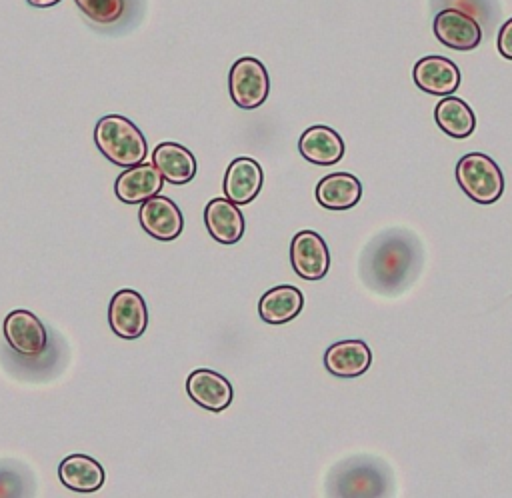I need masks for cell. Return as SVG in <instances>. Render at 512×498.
Returning <instances> with one entry per match:
<instances>
[{"instance_id":"cell-1","label":"cell","mask_w":512,"mask_h":498,"mask_svg":"<svg viewBox=\"0 0 512 498\" xmlns=\"http://www.w3.org/2000/svg\"><path fill=\"white\" fill-rule=\"evenodd\" d=\"M418 258L420 248L406 230H386L364 250L362 278L378 292H396L416 270Z\"/></svg>"},{"instance_id":"cell-2","label":"cell","mask_w":512,"mask_h":498,"mask_svg":"<svg viewBox=\"0 0 512 498\" xmlns=\"http://www.w3.org/2000/svg\"><path fill=\"white\" fill-rule=\"evenodd\" d=\"M94 142L110 162L124 168L144 162L148 154L144 134L120 114H106L96 122Z\"/></svg>"},{"instance_id":"cell-3","label":"cell","mask_w":512,"mask_h":498,"mask_svg":"<svg viewBox=\"0 0 512 498\" xmlns=\"http://www.w3.org/2000/svg\"><path fill=\"white\" fill-rule=\"evenodd\" d=\"M456 182L462 192L478 204H492L504 194L500 166L482 152H470L456 164Z\"/></svg>"},{"instance_id":"cell-4","label":"cell","mask_w":512,"mask_h":498,"mask_svg":"<svg viewBox=\"0 0 512 498\" xmlns=\"http://www.w3.org/2000/svg\"><path fill=\"white\" fill-rule=\"evenodd\" d=\"M230 98L244 110H254L264 104L270 90V78L266 66L250 56L236 60L228 76Z\"/></svg>"},{"instance_id":"cell-5","label":"cell","mask_w":512,"mask_h":498,"mask_svg":"<svg viewBox=\"0 0 512 498\" xmlns=\"http://www.w3.org/2000/svg\"><path fill=\"white\" fill-rule=\"evenodd\" d=\"M290 262L300 278L320 280L330 268L328 244L314 230H302L290 242Z\"/></svg>"},{"instance_id":"cell-6","label":"cell","mask_w":512,"mask_h":498,"mask_svg":"<svg viewBox=\"0 0 512 498\" xmlns=\"http://www.w3.org/2000/svg\"><path fill=\"white\" fill-rule=\"evenodd\" d=\"M108 322L116 336L124 340L140 338L148 326V310L144 298L130 288L118 290L110 300Z\"/></svg>"},{"instance_id":"cell-7","label":"cell","mask_w":512,"mask_h":498,"mask_svg":"<svg viewBox=\"0 0 512 498\" xmlns=\"http://www.w3.org/2000/svg\"><path fill=\"white\" fill-rule=\"evenodd\" d=\"M4 336L10 348L24 358H38L48 344L44 324L28 310H14L4 318Z\"/></svg>"},{"instance_id":"cell-8","label":"cell","mask_w":512,"mask_h":498,"mask_svg":"<svg viewBox=\"0 0 512 498\" xmlns=\"http://www.w3.org/2000/svg\"><path fill=\"white\" fill-rule=\"evenodd\" d=\"M138 220L144 232L160 242L176 240L184 228V218L180 208L170 198L160 194L142 202L138 210Z\"/></svg>"},{"instance_id":"cell-9","label":"cell","mask_w":512,"mask_h":498,"mask_svg":"<svg viewBox=\"0 0 512 498\" xmlns=\"http://www.w3.org/2000/svg\"><path fill=\"white\" fill-rule=\"evenodd\" d=\"M434 34L444 46L462 52L474 50L482 40L480 24L456 8H442L436 12Z\"/></svg>"},{"instance_id":"cell-10","label":"cell","mask_w":512,"mask_h":498,"mask_svg":"<svg viewBox=\"0 0 512 498\" xmlns=\"http://www.w3.org/2000/svg\"><path fill=\"white\" fill-rule=\"evenodd\" d=\"M414 84L432 96H450L460 86L458 66L444 56H424L414 64Z\"/></svg>"},{"instance_id":"cell-11","label":"cell","mask_w":512,"mask_h":498,"mask_svg":"<svg viewBox=\"0 0 512 498\" xmlns=\"http://www.w3.org/2000/svg\"><path fill=\"white\" fill-rule=\"evenodd\" d=\"M186 392L192 402L210 412H220L228 408L234 398L232 384L222 374L208 368H198L188 376Z\"/></svg>"},{"instance_id":"cell-12","label":"cell","mask_w":512,"mask_h":498,"mask_svg":"<svg viewBox=\"0 0 512 498\" xmlns=\"http://www.w3.org/2000/svg\"><path fill=\"white\" fill-rule=\"evenodd\" d=\"M164 186L162 174L156 170L154 164L140 162L136 166L126 168L114 184V192L118 200L124 204H142L144 200L160 194Z\"/></svg>"},{"instance_id":"cell-13","label":"cell","mask_w":512,"mask_h":498,"mask_svg":"<svg viewBox=\"0 0 512 498\" xmlns=\"http://www.w3.org/2000/svg\"><path fill=\"white\" fill-rule=\"evenodd\" d=\"M262 182H264V172L260 164L254 158L242 156L228 164L222 186H224L226 198L240 206V204L252 202L260 194Z\"/></svg>"},{"instance_id":"cell-14","label":"cell","mask_w":512,"mask_h":498,"mask_svg":"<svg viewBox=\"0 0 512 498\" xmlns=\"http://www.w3.org/2000/svg\"><path fill=\"white\" fill-rule=\"evenodd\" d=\"M372 352L366 342L358 338H348L334 342L324 352V366L330 374L338 378H356L370 368Z\"/></svg>"},{"instance_id":"cell-15","label":"cell","mask_w":512,"mask_h":498,"mask_svg":"<svg viewBox=\"0 0 512 498\" xmlns=\"http://www.w3.org/2000/svg\"><path fill=\"white\" fill-rule=\"evenodd\" d=\"M298 150L304 160L318 166H332L344 156V140L330 126H310L302 132L298 140Z\"/></svg>"},{"instance_id":"cell-16","label":"cell","mask_w":512,"mask_h":498,"mask_svg":"<svg viewBox=\"0 0 512 498\" xmlns=\"http://www.w3.org/2000/svg\"><path fill=\"white\" fill-rule=\"evenodd\" d=\"M204 224L208 234L220 244H236L244 234V216L238 204L228 198H214L204 208Z\"/></svg>"},{"instance_id":"cell-17","label":"cell","mask_w":512,"mask_h":498,"mask_svg":"<svg viewBox=\"0 0 512 498\" xmlns=\"http://www.w3.org/2000/svg\"><path fill=\"white\" fill-rule=\"evenodd\" d=\"M152 164L170 184H186L196 176L194 154L178 142H162L152 152Z\"/></svg>"},{"instance_id":"cell-18","label":"cell","mask_w":512,"mask_h":498,"mask_svg":"<svg viewBox=\"0 0 512 498\" xmlns=\"http://www.w3.org/2000/svg\"><path fill=\"white\" fill-rule=\"evenodd\" d=\"M362 198V184L348 172L324 176L316 186V200L328 210H348Z\"/></svg>"},{"instance_id":"cell-19","label":"cell","mask_w":512,"mask_h":498,"mask_svg":"<svg viewBox=\"0 0 512 498\" xmlns=\"http://www.w3.org/2000/svg\"><path fill=\"white\" fill-rule=\"evenodd\" d=\"M304 306V296L294 286H274L258 302V314L268 324H286L294 320Z\"/></svg>"},{"instance_id":"cell-20","label":"cell","mask_w":512,"mask_h":498,"mask_svg":"<svg viewBox=\"0 0 512 498\" xmlns=\"http://www.w3.org/2000/svg\"><path fill=\"white\" fill-rule=\"evenodd\" d=\"M62 484L74 492H96L104 484V468L86 454H72L58 466Z\"/></svg>"},{"instance_id":"cell-21","label":"cell","mask_w":512,"mask_h":498,"mask_svg":"<svg viewBox=\"0 0 512 498\" xmlns=\"http://www.w3.org/2000/svg\"><path fill=\"white\" fill-rule=\"evenodd\" d=\"M434 120L440 130L452 138H466L476 128V116L472 108L454 94L442 96V100L434 108Z\"/></svg>"},{"instance_id":"cell-22","label":"cell","mask_w":512,"mask_h":498,"mask_svg":"<svg viewBox=\"0 0 512 498\" xmlns=\"http://www.w3.org/2000/svg\"><path fill=\"white\" fill-rule=\"evenodd\" d=\"M434 6L442 8H456L468 16H472L480 28H492L500 18V4L498 0H432Z\"/></svg>"},{"instance_id":"cell-23","label":"cell","mask_w":512,"mask_h":498,"mask_svg":"<svg viewBox=\"0 0 512 498\" xmlns=\"http://www.w3.org/2000/svg\"><path fill=\"white\" fill-rule=\"evenodd\" d=\"M74 2L96 24H112L124 12V0H74Z\"/></svg>"},{"instance_id":"cell-24","label":"cell","mask_w":512,"mask_h":498,"mask_svg":"<svg viewBox=\"0 0 512 498\" xmlns=\"http://www.w3.org/2000/svg\"><path fill=\"white\" fill-rule=\"evenodd\" d=\"M498 52L512 60V18L504 20L500 30H498Z\"/></svg>"},{"instance_id":"cell-25","label":"cell","mask_w":512,"mask_h":498,"mask_svg":"<svg viewBox=\"0 0 512 498\" xmlns=\"http://www.w3.org/2000/svg\"><path fill=\"white\" fill-rule=\"evenodd\" d=\"M30 6H36V8H48V6H54L62 0H26Z\"/></svg>"}]
</instances>
